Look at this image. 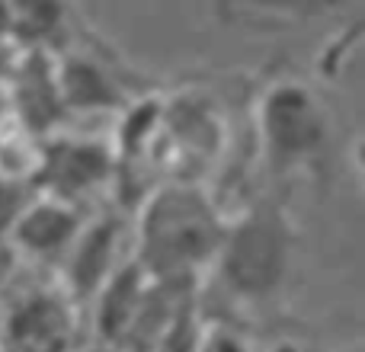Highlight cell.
Returning <instances> with one entry per match:
<instances>
[{"label": "cell", "instance_id": "cell-1", "mask_svg": "<svg viewBox=\"0 0 365 352\" xmlns=\"http://www.w3.org/2000/svg\"><path fill=\"white\" fill-rule=\"evenodd\" d=\"M227 214L208 189L192 180L160 182L141 195L135 218V253L151 282L199 285L221 247Z\"/></svg>", "mask_w": 365, "mask_h": 352}, {"label": "cell", "instance_id": "cell-2", "mask_svg": "<svg viewBox=\"0 0 365 352\" xmlns=\"http://www.w3.org/2000/svg\"><path fill=\"white\" fill-rule=\"evenodd\" d=\"M295 221L279 199L266 195L227 218L225 237L215 253V282L244 304H263L285 289L295 263Z\"/></svg>", "mask_w": 365, "mask_h": 352}, {"label": "cell", "instance_id": "cell-3", "mask_svg": "<svg viewBox=\"0 0 365 352\" xmlns=\"http://www.w3.org/2000/svg\"><path fill=\"white\" fill-rule=\"evenodd\" d=\"M257 135L272 173L289 176L311 170L330 141L327 106L304 81H272L257 103Z\"/></svg>", "mask_w": 365, "mask_h": 352}, {"label": "cell", "instance_id": "cell-4", "mask_svg": "<svg viewBox=\"0 0 365 352\" xmlns=\"http://www.w3.org/2000/svg\"><path fill=\"white\" fill-rule=\"evenodd\" d=\"M77 308L58 285H38L10 301L0 323V352H71Z\"/></svg>", "mask_w": 365, "mask_h": 352}, {"label": "cell", "instance_id": "cell-5", "mask_svg": "<svg viewBox=\"0 0 365 352\" xmlns=\"http://www.w3.org/2000/svg\"><path fill=\"white\" fill-rule=\"evenodd\" d=\"M32 186L42 195L77 205L93 189L113 186V151L96 138L51 135L36 154Z\"/></svg>", "mask_w": 365, "mask_h": 352}, {"label": "cell", "instance_id": "cell-6", "mask_svg": "<svg viewBox=\"0 0 365 352\" xmlns=\"http://www.w3.org/2000/svg\"><path fill=\"white\" fill-rule=\"evenodd\" d=\"M4 77H6L4 83L6 109L16 115L23 132L36 135L42 141L51 138L64 115L55 81V55L42 48L19 51Z\"/></svg>", "mask_w": 365, "mask_h": 352}, {"label": "cell", "instance_id": "cell-7", "mask_svg": "<svg viewBox=\"0 0 365 352\" xmlns=\"http://www.w3.org/2000/svg\"><path fill=\"white\" fill-rule=\"evenodd\" d=\"M122 263V221L115 214H100L83 221L77 240L71 244L68 257L61 259V285L58 289L74 301V308L90 304L96 291Z\"/></svg>", "mask_w": 365, "mask_h": 352}, {"label": "cell", "instance_id": "cell-8", "mask_svg": "<svg viewBox=\"0 0 365 352\" xmlns=\"http://www.w3.org/2000/svg\"><path fill=\"white\" fill-rule=\"evenodd\" d=\"M81 227L83 218L77 205L36 192V199L26 205V212L19 214L6 240L16 253L36 259V263H61L81 234Z\"/></svg>", "mask_w": 365, "mask_h": 352}, {"label": "cell", "instance_id": "cell-9", "mask_svg": "<svg viewBox=\"0 0 365 352\" xmlns=\"http://www.w3.org/2000/svg\"><path fill=\"white\" fill-rule=\"evenodd\" d=\"M55 81L64 113H109L128 106V96L113 71L90 51L55 55Z\"/></svg>", "mask_w": 365, "mask_h": 352}, {"label": "cell", "instance_id": "cell-10", "mask_svg": "<svg viewBox=\"0 0 365 352\" xmlns=\"http://www.w3.org/2000/svg\"><path fill=\"white\" fill-rule=\"evenodd\" d=\"M221 115L215 103L199 93H180L164 100L160 113V138L180 154L182 160H212L221 147Z\"/></svg>", "mask_w": 365, "mask_h": 352}, {"label": "cell", "instance_id": "cell-11", "mask_svg": "<svg viewBox=\"0 0 365 352\" xmlns=\"http://www.w3.org/2000/svg\"><path fill=\"white\" fill-rule=\"evenodd\" d=\"M151 285V279L141 272V266L135 259H122L119 269L106 279L93 304V333L103 346L122 349L128 330H132L135 317L141 311V301H145V291Z\"/></svg>", "mask_w": 365, "mask_h": 352}, {"label": "cell", "instance_id": "cell-12", "mask_svg": "<svg viewBox=\"0 0 365 352\" xmlns=\"http://www.w3.org/2000/svg\"><path fill=\"white\" fill-rule=\"evenodd\" d=\"M4 6L19 51H51L55 38H61L64 26H68V4L64 0H4Z\"/></svg>", "mask_w": 365, "mask_h": 352}, {"label": "cell", "instance_id": "cell-13", "mask_svg": "<svg viewBox=\"0 0 365 352\" xmlns=\"http://www.w3.org/2000/svg\"><path fill=\"white\" fill-rule=\"evenodd\" d=\"M202 308H199V291L189 295L186 301L177 308V314L170 317L164 330L158 333V340L151 343L145 352H199V336H202Z\"/></svg>", "mask_w": 365, "mask_h": 352}, {"label": "cell", "instance_id": "cell-14", "mask_svg": "<svg viewBox=\"0 0 365 352\" xmlns=\"http://www.w3.org/2000/svg\"><path fill=\"white\" fill-rule=\"evenodd\" d=\"M32 199H36V186L29 180L0 173V240L10 237L13 224L19 221V214L26 212Z\"/></svg>", "mask_w": 365, "mask_h": 352}, {"label": "cell", "instance_id": "cell-15", "mask_svg": "<svg viewBox=\"0 0 365 352\" xmlns=\"http://www.w3.org/2000/svg\"><path fill=\"white\" fill-rule=\"evenodd\" d=\"M199 352H253L247 336H240L227 323H202Z\"/></svg>", "mask_w": 365, "mask_h": 352}, {"label": "cell", "instance_id": "cell-16", "mask_svg": "<svg viewBox=\"0 0 365 352\" xmlns=\"http://www.w3.org/2000/svg\"><path fill=\"white\" fill-rule=\"evenodd\" d=\"M16 55H19V45H16V38H13V32H10L6 6H4V0H0V77L6 74V68L13 64V58Z\"/></svg>", "mask_w": 365, "mask_h": 352}, {"label": "cell", "instance_id": "cell-17", "mask_svg": "<svg viewBox=\"0 0 365 352\" xmlns=\"http://www.w3.org/2000/svg\"><path fill=\"white\" fill-rule=\"evenodd\" d=\"M266 352H304V349L298 346L295 340H279V343H272V346L266 349Z\"/></svg>", "mask_w": 365, "mask_h": 352}, {"label": "cell", "instance_id": "cell-18", "mask_svg": "<svg viewBox=\"0 0 365 352\" xmlns=\"http://www.w3.org/2000/svg\"><path fill=\"white\" fill-rule=\"evenodd\" d=\"M343 352H365V346H362V343H359V340H353V343H349V346H346V349H343Z\"/></svg>", "mask_w": 365, "mask_h": 352}, {"label": "cell", "instance_id": "cell-19", "mask_svg": "<svg viewBox=\"0 0 365 352\" xmlns=\"http://www.w3.org/2000/svg\"><path fill=\"white\" fill-rule=\"evenodd\" d=\"M6 113V100H4V81H0V119H4Z\"/></svg>", "mask_w": 365, "mask_h": 352}]
</instances>
